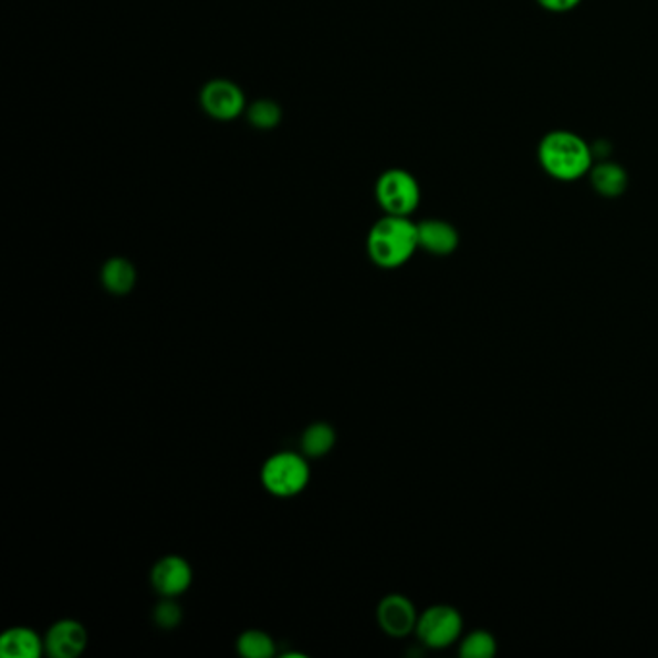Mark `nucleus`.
Masks as SVG:
<instances>
[{
    "label": "nucleus",
    "instance_id": "nucleus-1",
    "mask_svg": "<svg viewBox=\"0 0 658 658\" xmlns=\"http://www.w3.org/2000/svg\"><path fill=\"white\" fill-rule=\"evenodd\" d=\"M537 157L541 168L558 182H575L589 176L595 165L593 147L567 129L549 132L539 144Z\"/></svg>",
    "mask_w": 658,
    "mask_h": 658
},
{
    "label": "nucleus",
    "instance_id": "nucleus-2",
    "mask_svg": "<svg viewBox=\"0 0 658 658\" xmlns=\"http://www.w3.org/2000/svg\"><path fill=\"white\" fill-rule=\"evenodd\" d=\"M419 250L417 224L409 217L385 215L377 220L367 236V253L380 269L406 265Z\"/></svg>",
    "mask_w": 658,
    "mask_h": 658
},
{
    "label": "nucleus",
    "instance_id": "nucleus-3",
    "mask_svg": "<svg viewBox=\"0 0 658 658\" xmlns=\"http://www.w3.org/2000/svg\"><path fill=\"white\" fill-rule=\"evenodd\" d=\"M261 481L267 491L279 497L290 499L307 489L311 481L310 463L303 455L295 452H279L273 455L261 470Z\"/></svg>",
    "mask_w": 658,
    "mask_h": 658
},
{
    "label": "nucleus",
    "instance_id": "nucleus-4",
    "mask_svg": "<svg viewBox=\"0 0 658 658\" xmlns=\"http://www.w3.org/2000/svg\"><path fill=\"white\" fill-rule=\"evenodd\" d=\"M462 614L455 606L432 605L417 618V639L429 649H448L462 639Z\"/></svg>",
    "mask_w": 658,
    "mask_h": 658
},
{
    "label": "nucleus",
    "instance_id": "nucleus-5",
    "mask_svg": "<svg viewBox=\"0 0 658 658\" xmlns=\"http://www.w3.org/2000/svg\"><path fill=\"white\" fill-rule=\"evenodd\" d=\"M375 194L383 211L398 217H409L421 201L419 184L408 170H401V168H390L383 173L378 178Z\"/></svg>",
    "mask_w": 658,
    "mask_h": 658
},
{
    "label": "nucleus",
    "instance_id": "nucleus-6",
    "mask_svg": "<svg viewBox=\"0 0 658 658\" xmlns=\"http://www.w3.org/2000/svg\"><path fill=\"white\" fill-rule=\"evenodd\" d=\"M201 105L205 113L217 121H232L240 116L246 106L243 93L230 80H211L201 92Z\"/></svg>",
    "mask_w": 658,
    "mask_h": 658
},
{
    "label": "nucleus",
    "instance_id": "nucleus-7",
    "mask_svg": "<svg viewBox=\"0 0 658 658\" xmlns=\"http://www.w3.org/2000/svg\"><path fill=\"white\" fill-rule=\"evenodd\" d=\"M416 606L404 595H386L377 606V622L380 629L390 637H406L416 634Z\"/></svg>",
    "mask_w": 658,
    "mask_h": 658
},
{
    "label": "nucleus",
    "instance_id": "nucleus-8",
    "mask_svg": "<svg viewBox=\"0 0 658 658\" xmlns=\"http://www.w3.org/2000/svg\"><path fill=\"white\" fill-rule=\"evenodd\" d=\"M194 582V572L189 562L182 556H165L160 558L152 570L153 589L157 591L163 597H178L189 589Z\"/></svg>",
    "mask_w": 658,
    "mask_h": 658
},
{
    "label": "nucleus",
    "instance_id": "nucleus-9",
    "mask_svg": "<svg viewBox=\"0 0 658 658\" xmlns=\"http://www.w3.org/2000/svg\"><path fill=\"white\" fill-rule=\"evenodd\" d=\"M45 651L53 658H77L87 647V629L77 620L54 622L45 637Z\"/></svg>",
    "mask_w": 658,
    "mask_h": 658
},
{
    "label": "nucleus",
    "instance_id": "nucleus-10",
    "mask_svg": "<svg viewBox=\"0 0 658 658\" xmlns=\"http://www.w3.org/2000/svg\"><path fill=\"white\" fill-rule=\"evenodd\" d=\"M417 236H419V248L437 258L452 255L460 246L458 230L447 220L429 219L419 222Z\"/></svg>",
    "mask_w": 658,
    "mask_h": 658
},
{
    "label": "nucleus",
    "instance_id": "nucleus-11",
    "mask_svg": "<svg viewBox=\"0 0 658 658\" xmlns=\"http://www.w3.org/2000/svg\"><path fill=\"white\" fill-rule=\"evenodd\" d=\"M45 651V639L25 626H15L0 636V657L39 658Z\"/></svg>",
    "mask_w": 658,
    "mask_h": 658
},
{
    "label": "nucleus",
    "instance_id": "nucleus-12",
    "mask_svg": "<svg viewBox=\"0 0 658 658\" xmlns=\"http://www.w3.org/2000/svg\"><path fill=\"white\" fill-rule=\"evenodd\" d=\"M589 180L598 196L608 197V199L620 197L628 189L626 168L613 160H600L597 165H593Z\"/></svg>",
    "mask_w": 658,
    "mask_h": 658
},
{
    "label": "nucleus",
    "instance_id": "nucleus-13",
    "mask_svg": "<svg viewBox=\"0 0 658 658\" xmlns=\"http://www.w3.org/2000/svg\"><path fill=\"white\" fill-rule=\"evenodd\" d=\"M136 267L128 259L113 258L106 261L101 271V282L106 292L114 295H126L136 286Z\"/></svg>",
    "mask_w": 658,
    "mask_h": 658
},
{
    "label": "nucleus",
    "instance_id": "nucleus-14",
    "mask_svg": "<svg viewBox=\"0 0 658 658\" xmlns=\"http://www.w3.org/2000/svg\"><path fill=\"white\" fill-rule=\"evenodd\" d=\"M336 445V432L328 424H311L302 435V455L305 458H323Z\"/></svg>",
    "mask_w": 658,
    "mask_h": 658
},
{
    "label": "nucleus",
    "instance_id": "nucleus-15",
    "mask_svg": "<svg viewBox=\"0 0 658 658\" xmlns=\"http://www.w3.org/2000/svg\"><path fill=\"white\" fill-rule=\"evenodd\" d=\"M238 652L246 658H271L276 651L273 637L261 629H248L236 641Z\"/></svg>",
    "mask_w": 658,
    "mask_h": 658
},
{
    "label": "nucleus",
    "instance_id": "nucleus-16",
    "mask_svg": "<svg viewBox=\"0 0 658 658\" xmlns=\"http://www.w3.org/2000/svg\"><path fill=\"white\" fill-rule=\"evenodd\" d=\"M499 652L497 637L487 629H476L460 639V657L462 658H494Z\"/></svg>",
    "mask_w": 658,
    "mask_h": 658
},
{
    "label": "nucleus",
    "instance_id": "nucleus-17",
    "mask_svg": "<svg viewBox=\"0 0 658 658\" xmlns=\"http://www.w3.org/2000/svg\"><path fill=\"white\" fill-rule=\"evenodd\" d=\"M248 116L255 128H274L281 122V106L273 101H258L250 106Z\"/></svg>",
    "mask_w": 658,
    "mask_h": 658
},
{
    "label": "nucleus",
    "instance_id": "nucleus-18",
    "mask_svg": "<svg viewBox=\"0 0 658 658\" xmlns=\"http://www.w3.org/2000/svg\"><path fill=\"white\" fill-rule=\"evenodd\" d=\"M182 620V608L176 605L173 597H165L155 608V622L163 629H173Z\"/></svg>",
    "mask_w": 658,
    "mask_h": 658
},
{
    "label": "nucleus",
    "instance_id": "nucleus-19",
    "mask_svg": "<svg viewBox=\"0 0 658 658\" xmlns=\"http://www.w3.org/2000/svg\"><path fill=\"white\" fill-rule=\"evenodd\" d=\"M537 2L549 12H556V14L570 12V10H574L575 7L582 4V0H537Z\"/></svg>",
    "mask_w": 658,
    "mask_h": 658
}]
</instances>
